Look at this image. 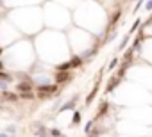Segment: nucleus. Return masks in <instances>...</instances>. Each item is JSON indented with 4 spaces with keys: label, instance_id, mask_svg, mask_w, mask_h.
I'll use <instances>...</instances> for the list:
<instances>
[{
    "label": "nucleus",
    "instance_id": "obj_15",
    "mask_svg": "<svg viewBox=\"0 0 152 137\" xmlns=\"http://www.w3.org/2000/svg\"><path fill=\"white\" fill-rule=\"evenodd\" d=\"M116 64H118V59H115V61H113V62H111V64H109V70H113V68H115V66H116Z\"/></svg>",
    "mask_w": 152,
    "mask_h": 137
},
{
    "label": "nucleus",
    "instance_id": "obj_16",
    "mask_svg": "<svg viewBox=\"0 0 152 137\" xmlns=\"http://www.w3.org/2000/svg\"><path fill=\"white\" fill-rule=\"evenodd\" d=\"M6 84H7V82H4V80L0 82V89H4V87H6Z\"/></svg>",
    "mask_w": 152,
    "mask_h": 137
},
{
    "label": "nucleus",
    "instance_id": "obj_17",
    "mask_svg": "<svg viewBox=\"0 0 152 137\" xmlns=\"http://www.w3.org/2000/svg\"><path fill=\"white\" fill-rule=\"evenodd\" d=\"M0 137H7V133H0Z\"/></svg>",
    "mask_w": 152,
    "mask_h": 137
},
{
    "label": "nucleus",
    "instance_id": "obj_14",
    "mask_svg": "<svg viewBox=\"0 0 152 137\" xmlns=\"http://www.w3.org/2000/svg\"><path fill=\"white\" fill-rule=\"evenodd\" d=\"M138 25H140V20H138V21H134V25H133V29H131V32H134V30L138 29Z\"/></svg>",
    "mask_w": 152,
    "mask_h": 137
},
{
    "label": "nucleus",
    "instance_id": "obj_10",
    "mask_svg": "<svg viewBox=\"0 0 152 137\" xmlns=\"http://www.w3.org/2000/svg\"><path fill=\"white\" fill-rule=\"evenodd\" d=\"M116 84H118V78H115V80H113V82H111L109 85H107V91H113V87H115Z\"/></svg>",
    "mask_w": 152,
    "mask_h": 137
},
{
    "label": "nucleus",
    "instance_id": "obj_6",
    "mask_svg": "<svg viewBox=\"0 0 152 137\" xmlns=\"http://www.w3.org/2000/svg\"><path fill=\"white\" fill-rule=\"evenodd\" d=\"M81 62H82V59H81V57H74V59H72V62H70V64H72V66H79V64H81Z\"/></svg>",
    "mask_w": 152,
    "mask_h": 137
},
{
    "label": "nucleus",
    "instance_id": "obj_11",
    "mask_svg": "<svg viewBox=\"0 0 152 137\" xmlns=\"http://www.w3.org/2000/svg\"><path fill=\"white\" fill-rule=\"evenodd\" d=\"M79 121H81V114L75 112V114H74V123H79Z\"/></svg>",
    "mask_w": 152,
    "mask_h": 137
},
{
    "label": "nucleus",
    "instance_id": "obj_2",
    "mask_svg": "<svg viewBox=\"0 0 152 137\" xmlns=\"http://www.w3.org/2000/svg\"><path fill=\"white\" fill-rule=\"evenodd\" d=\"M16 89L20 91V93H31V89H32V85H31L29 82H20V84L16 85Z\"/></svg>",
    "mask_w": 152,
    "mask_h": 137
},
{
    "label": "nucleus",
    "instance_id": "obj_5",
    "mask_svg": "<svg viewBox=\"0 0 152 137\" xmlns=\"http://www.w3.org/2000/svg\"><path fill=\"white\" fill-rule=\"evenodd\" d=\"M13 77L11 75H7V73H4V71H0V80H4V82H9Z\"/></svg>",
    "mask_w": 152,
    "mask_h": 137
},
{
    "label": "nucleus",
    "instance_id": "obj_3",
    "mask_svg": "<svg viewBox=\"0 0 152 137\" xmlns=\"http://www.w3.org/2000/svg\"><path fill=\"white\" fill-rule=\"evenodd\" d=\"M72 78V75L68 73V71H59L57 75H56V80L57 82H66V80H70Z\"/></svg>",
    "mask_w": 152,
    "mask_h": 137
},
{
    "label": "nucleus",
    "instance_id": "obj_13",
    "mask_svg": "<svg viewBox=\"0 0 152 137\" xmlns=\"http://www.w3.org/2000/svg\"><path fill=\"white\" fill-rule=\"evenodd\" d=\"M91 126H93V121H90L88 125H86V132H91Z\"/></svg>",
    "mask_w": 152,
    "mask_h": 137
},
{
    "label": "nucleus",
    "instance_id": "obj_4",
    "mask_svg": "<svg viewBox=\"0 0 152 137\" xmlns=\"http://www.w3.org/2000/svg\"><path fill=\"white\" fill-rule=\"evenodd\" d=\"M70 68H72L70 62H63V64H59V70H61V71H68Z\"/></svg>",
    "mask_w": 152,
    "mask_h": 137
},
{
    "label": "nucleus",
    "instance_id": "obj_18",
    "mask_svg": "<svg viewBox=\"0 0 152 137\" xmlns=\"http://www.w3.org/2000/svg\"><path fill=\"white\" fill-rule=\"evenodd\" d=\"M2 68H4V64H2V61H0V70H2Z\"/></svg>",
    "mask_w": 152,
    "mask_h": 137
},
{
    "label": "nucleus",
    "instance_id": "obj_1",
    "mask_svg": "<svg viewBox=\"0 0 152 137\" xmlns=\"http://www.w3.org/2000/svg\"><path fill=\"white\" fill-rule=\"evenodd\" d=\"M38 91H39V96H49V95H57L59 93V87L57 85H52V84H43V85H38Z\"/></svg>",
    "mask_w": 152,
    "mask_h": 137
},
{
    "label": "nucleus",
    "instance_id": "obj_8",
    "mask_svg": "<svg viewBox=\"0 0 152 137\" xmlns=\"http://www.w3.org/2000/svg\"><path fill=\"white\" fill-rule=\"evenodd\" d=\"M4 96H6V100H11V102H16V96H14V95H11V93H4Z\"/></svg>",
    "mask_w": 152,
    "mask_h": 137
},
{
    "label": "nucleus",
    "instance_id": "obj_19",
    "mask_svg": "<svg viewBox=\"0 0 152 137\" xmlns=\"http://www.w3.org/2000/svg\"><path fill=\"white\" fill-rule=\"evenodd\" d=\"M0 54H2V48H0Z\"/></svg>",
    "mask_w": 152,
    "mask_h": 137
},
{
    "label": "nucleus",
    "instance_id": "obj_7",
    "mask_svg": "<svg viewBox=\"0 0 152 137\" xmlns=\"http://www.w3.org/2000/svg\"><path fill=\"white\" fill-rule=\"evenodd\" d=\"M95 95H97V87H95V89L91 91V93H90V96H88V100H86V102H88V103H91V100L95 98Z\"/></svg>",
    "mask_w": 152,
    "mask_h": 137
},
{
    "label": "nucleus",
    "instance_id": "obj_9",
    "mask_svg": "<svg viewBox=\"0 0 152 137\" xmlns=\"http://www.w3.org/2000/svg\"><path fill=\"white\" fill-rule=\"evenodd\" d=\"M36 135H39V137H45V135H47V130H45V128H41V126H39V130L36 132Z\"/></svg>",
    "mask_w": 152,
    "mask_h": 137
},
{
    "label": "nucleus",
    "instance_id": "obj_12",
    "mask_svg": "<svg viewBox=\"0 0 152 137\" xmlns=\"http://www.w3.org/2000/svg\"><path fill=\"white\" fill-rule=\"evenodd\" d=\"M50 133H52L54 137H59V135H61V132H59L57 128H54V130H50Z\"/></svg>",
    "mask_w": 152,
    "mask_h": 137
}]
</instances>
